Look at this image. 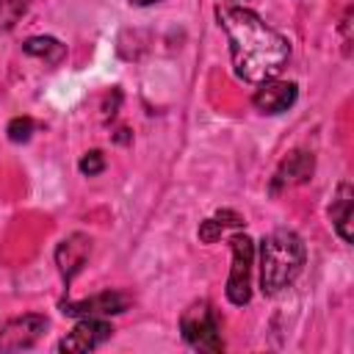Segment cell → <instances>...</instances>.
<instances>
[{
  "label": "cell",
  "mask_w": 354,
  "mask_h": 354,
  "mask_svg": "<svg viewBox=\"0 0 354 354\" xmlns=\"http://www.w3.org/2000/svg\"><path fill=\"white\" fill-rule=\"evenodd\" d=\"M30 0H0V30H11L28 11Z\"/></svg>",
  "instance_id": "14"
},
{
  "label": "cell",
  "mask_w": 354,
  "mask_h": 354,
  "mask_svg": "<svg viewBox=\"0 0 354 354\" xmlns=\"http://www.w3.org/2000/svg\"><path fill=\"white\" fill-rule=\"evenodd\" d=\"M22 50H25L28 55L41 58V61L50 64V66H58V64L64 61V55H66V47H64L58 39H53V36H30V39L22 44Z\"/></svg>",
  "instance_id": "13"
},
{
  "label": "cell",
  "mask_w": 354,
  "mask_h": 354,
  "mask_svg": "<svg viewBox=\"0 0 354 354\" xmlns=\"http://www.w3.org/2000/svg\"><path fill=\"white\" fill-rule=\"evenodd\" d=\"M50 326L47 315L39 313H25L0 326V351H25L39 343L44 329Z\"/></svg>",
  "instance_id": "5"
},
{
  "label": "cell",
  "mask_w": 354,
  "mask_h": 354,
  "mask_svg": "<svg viewBox=\"0 0 354 354\" xmlns=\"http://www.w3.org/2000/svg\"><path fill=\"white\" fill-rule=\"evenodd\" d=\"M113 335V326L105 321V318H80L75 324L72 332H66L61 340H58V351H66V354H86V351H94L100 348L105 340H111Z\"/></svg>",
  "instance_id": "6"
},
{
  "label": "cell",
  "mask_w": 354,
  "mask_h": 354,
  "mask_svg": "<svg viewBox=\"0 0 354 354\" xmlns=\"http://www.w3.org/2000/svg\"><path fill=\"white\" fill-rule=\"evenodd\" d=\"M329 218L335 232L343 243H351V224H354V188L348 183H340L332 202H329Z\"/></svg>",
  "instance_id": "11"
},
{
  "label": "cell",
  "mask_w": 354,
  "mask_h": 354,
  "mask_svg": "<svg viewBox=\"0 0 354 354\" xmlns=\"http://www.w3.org/2000/svg\"><path fill=\"white\" fill-rule=\"evenodd\" d=\"M130 3H136V6H152V3H160V0H130Z\"/></svg>",
  "instance_id": "17"
},
{
  "label": "cell",
  "mask_w": 354,
  "mask_h": 354,
  "mask_svg": "<svg viewBox=\"0 0 354 354\" xmlns=\"http://www.w3.org/2000/svg\"><path fill=\"white\" fill-rule=\"evenodd\" d=\"M6 133H8V138L14 144H22V141H28L33 136V119L30 116H14L8 122V127H6Z\"/></svg>",
  "instance_id": "15"
},
{
  "label": "cell",
  "mask_w": 354,
  "mask_h": 354,
  "mask_svg": "<svg viewBox=\"0 0 354 354\" xmlns=\"http://www.w3.org/2000/svg\"><path fill=\"white\" fill-rule=\"evenodd\" d=\"M307 260L304 241L293 230H274L260 241V290L277 296L296 282Z\"/></svg>",
  "instance_id": "2"
},
{
  "label": "cell",
  "mask_w": 354,
  "mask_h": 354,
  "mask_svg": "<svg viewBox=\"0 0 354 354\" xmlns=\"http://www.w3.org/2000/svg\"><path fill=\"white\" fill-rule=\"evenodd\" d=\"M232 268L227 277V299L232 304H246L252 299V263H254V241L246 232L230 235Z\"/></svg>",
  "instance_id": "4"
},
{
  "label": "cell",
  "mask_w": 354,
  "mask_h": 354,
  "mask_svg": "<svg viewBox=\"0 0 354 354\" xmlns=\"http://www.w3.org/2000/svg\"><path fill=\"white\" fill-rule=\"evenodd\" d=\"M77 169H80L86 177H97V174L105 169V155H102L100 149H91V152H86V155L80 158Z\"/></svg>",
  "instance_id": "16"
},
{
  "label": "cell",
  "mask_w": 354,
  "mask_h": 354,
  "mask_svg": "<svg viewBox=\"0 0 354 354\" xmlns=\"http://www.w3.org/2000/svg\"><path fill=\"white\" fill-rule=\"evenodd\" d=\"M180 335L196 351H221V321L216 307L207 299L191 301L180 315Z\"/></svg>",
  "instance_id": "3"
},
{
  "label": "cell",
  "mask_w": 354,
  "mask_h": 354,
  "mask_svg": "<svg viewBox=\"0 0 354 354\" xmlns=\"http://www.w3.org/2000/svg\"><path fill=\"white\" fill-rule=\"evenodd\" d=\"M241 230L243 227V218L235 213V210H218L216 216H210V218H205L202 224H199V241L202 243H213V241H218L227 230Z\"/></svg>",
  "instance_id": "12"
},
{
  "label": "cell",
  "mask_w": 354,
  "mask_h": 354,
  "mask_svg": "<svg viewBox=\"0 0 354 354\" xmlns=\"http://www.w3.org/2000/svg\"><path fill=\"white\" fill-rule=\"evenodd\" d=\"M296 97H299V86L293 80L268 77V80L257 83V91H254L252 102L260 113H282L296 102Z\"/></svg>",
  "instance_id": "8"
},
{
  "label": "cell",
  "mask_w": 354,
  "mask_h": 354,
  "mask_svg": "<svg viewBox=\"0 0 354 354\" xmlns=\"http://www.w3.org/2000/svg\"><path fill=\"white\" fill-rule=\"evenodd\" d=\"M127 307H130V299L119 290H102L97 296H86V299L61 304L64 315H72V318H105V315H119Z\"/></svg>",
  "instance_id": "7"
},
{
  "label": "cell",
  "mask_w": 354,
  "mask_h": 354,
  "mask_svg": "<svg viewBox=\"0 0 354 354\" xmlns=\"http://www.w3.org/2000/svg\"><path fill=\"white\" fill-rule=\"evenodd\" d=\"M91 254V238H86L83 232H75L69 238H64L55 249V263H58V271L64 277V282H69L88 260Z\"/></svg>",
  "instance_id": "10"
},
{
  "label": "cell",
  "mask_w": 354,
  "mask_h": 354,
  "mask_svg": "<svg viewBox=\"0 0 354 354\" xmlns=\"http://www.w3.org/2000/svg\"><path fill=\"white\" fill-rule=\"evenodd\" d=\"M224 3H230V6H238V0H224Z\"/></svg>",
  "instance_id": "18"
},
{
  "label": "cell",
  "mask_w": 354,
  "mask_h": 354,
  "mask_svg": "<svg viewBox=\"0 0 354 354\" xmlns=\"http://www.w3.org/2000/svg\"><path fill=\"white\" fill-rule=\"evenodd\" d=\"M313 169H315V160H313V155H310V152H304V149L290 152V155L279 163V169H277L274 180H271V194H279L282 188H290V185H301V183H307V180L313 177Z\"/></svg>",
  "instance_id": "9"
},
{
  "label": "cell",
  "mask_w": 354,
  "mask_h": 354,
  "mask_svg": "<svg viewBox=\"0 0 354 354\" xmlns=\"http://www.w3.org/2000/svg\"><path fill=\"white\" fill-rule=\"evenodd\" d=\"M216 19L221 30L227 33L232 69L243 83H263L268 77H277L288 58H290V41L271 28L260 14L243 6H218Z\"/></svg>",
  "instance_id": "1"
}]
</instances>
